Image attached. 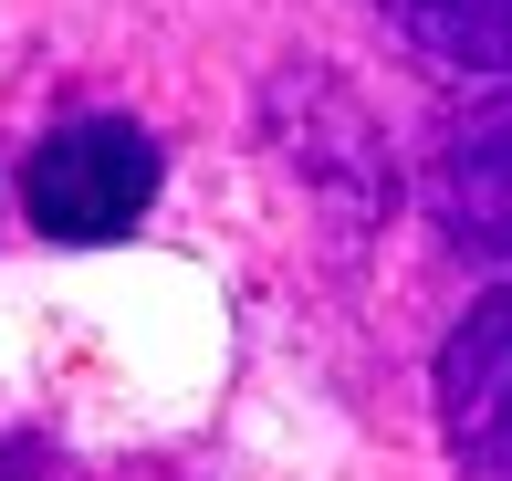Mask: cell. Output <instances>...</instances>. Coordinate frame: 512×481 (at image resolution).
Here are the masks:
<instances>
[{"label":"cell","mask_w":512,"mask_h":481,"mask_svg":"<svg viewBox=\"0 0 512 481\" xmlns=\"http://www.w3.org/2000/svg\"><path fill=\"white\" fill-rule=\"evenodd\" d=\"M450 210L471 220V241L512 251V95L481 105V116L450 136Z\"/></svg>","instance_id":"3"},{"label":"cell","mask_w":512,"mask_h":481,"mask_svg":"<svg viewBox=\"0 0 512 481\" xmlns=\"http://www.w3.org/2000/svg\"><path fill=\"white\" fill-rule=\"evenodd\" d=\"M377 11L429 63H471V74H502L512 63V0H377Z\"/></svg>","instance_id":"4"},{"label":"cell","mask_w":512,"mask_h":481,"mask_svg":"<svg viewBox=\"0 0 512 481\" xmlns=\"http://www.w3.org/2000/svg\"><path fill=\"white\" fill-rule=\"evenodd\" d=\"M439 429L471 481H512V293L471 304V325L439 346Z\"/></svg>","instance_id":"2"},{"label":"cell","mask_w":512,"mask_h":481,"mask_svg":"<svg viewBox=\"0 0 512 481\" xmlns=\"http://www.w3.org/2000/svg\"><path fill=\"white\" fill-rule=\"evenodd\" d=\"M0 481H74L53 440H32V429H0Z\"/></svg>","instance_id":"5"},{"label":"cell","mask_w":512,"mask_h":481,"mask_svg":"<svg viewBox=\"0 0 512 481\" xmlns=\"http://www.w3.org/2000/svg\"><path fill=\"white\" fill-rule=\"evenodd\" d=\"M32 220L53 241H115L136 231V210L157 199V136L126 126V116H84V126H53L32 147V178H21Z\"/></svg>","instance_id":"1"}]
</instances>
